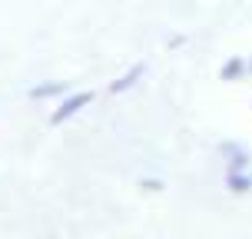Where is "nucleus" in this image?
Instances as JSON below:
<instances>
[{
	"instance_id": "3",
	"label": "nucleus",
	"mask_w": 252,
	"mask_h": 239,
	"mask_svg": "<svg viewBox=\"0 0 252 239\" xmlns=\"http://www.w3.org/2000/svg\"><path fill=\"white\" fill-rule=\"evenodd\" d=\"M146 73V67H143V63H136V67H129V70H126L123 76H120V80H113V93H123V90H129V87H136L139 83V76Z\"/></svg>"
},
{
	"instance_id": "1",
	"label": "nucleus",
	"mask_w": 252,
	"mask_h": 239,
	"mask_svg": "<svg viewBox=\"0 0 252 239\" xmlns=\"http://www.w3.org/2000/svg\"><path fill=\"white\" fill-rule=\"evenodd\" d=\"M90 100H93V93H90V90H80V93H70V97H66V100H63L60 106H57V110H53L50 123H53V126L66 123V120H70V116H76V113H80V110H83V106H87Z\"/></svg>"
},
{
	"instance_id": "8",
	"label": "nucleus",
	"mask_w": 252,
	"mask_h": 239,
	"mask_svg": "<svg viewBox=\"0 0 252 239\" xmlns=\"http://www.w3.org/2000/svg\"><path fill=\"white\" fill-rule=\"evenodd\" d=\"M246 70H252V60H249V63H246Z\"/></svg>"
},
{
	"instance_id": "6",
	"label": "nucleus",
	"mask_w": 252,
	"mask_h": 239,
	"mask_svg": "<svg viewBox=\"0 0 252 239\" xmlns=\"http://www.w3.org/2000/svg\"><path fill=\"white\" fill-rule=\"evenodd\" d=\"M242 73H246V63H242L239 57H232V60L222 63V80H229V83H232V80H239Z\"/></svg>"
},
{
	"instance_id": "7",
	"label": "nucleus",
	"mask_w": 252,
	"mask_h": 239,
	"mask_svg": "<svg viewBox=\"0 0 252 239\" xmlns=\"http://www.w3.org/2000/svg\"><path fill=\"white\" fill-rule=\"evenodd\" d=\"M143 186L146 189H163V183H159V179H143Z\"/></svg>"
},
{
	"instance_id": "4",
	"label": "nucleus",
	"mask_w": 252,
	"mask_h": 239,
	"mask_svg": "<svg viewBox=\"0 0 252 239\" xmlns=\"http://www.w3.org/2000/svg\"><path fill=\"white\" fill-rule=\"evenodd\" d=\"M222 156H229V170H246L249 166V153L239 150L236 143H222Z\"/></svg>"
},
{
	"instance_id": "2",
	"label": "nucleus",
	"mask_w": 252,
	"mask_h": 239,
	"mask_svg": "<svg viewBox=\"0 0 252 239\" xmlns=\"http://www.w3.org/2000/svg\"><path fill=\"white\" fill-rule=\"evenodd\" d=\"M66 83L63 80H50V83H37V87H30V100H53V97H63L66 93Z\"/></svg>"
},
{
	"instance_id": "5",
	"label": "nucleus",
	"mask_w": 252,
	"mask_h": 239,
	"mask_svg": "<svg viewBox=\"0 0 252 239\" xmlns=\"http://www.w3.org/2000/svg\"><path fill=\"white\" fill-rule=\"evenodd\" d=\"M226 183H229L232 193H249V189H252V176H249V173H242V170H229Z\"/></svg>"
}]
</instances>
